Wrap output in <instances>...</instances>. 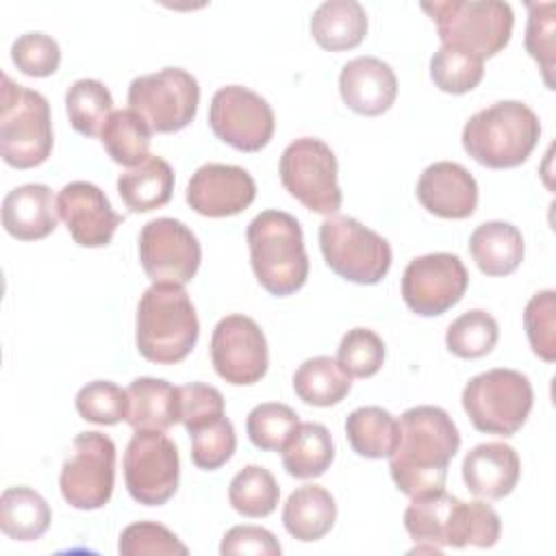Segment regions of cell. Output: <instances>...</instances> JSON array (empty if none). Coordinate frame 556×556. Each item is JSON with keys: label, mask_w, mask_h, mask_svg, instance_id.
<instances>
[{"label": "cell", "mask_w": 556, "mask_h": 556, "mask_svg": "<svg viewBox=\"0 0 556 556\" xmlns=\"http://www.w3.org/2000/svg\"><path fill=\"white\" fill-rule=\"evenodd\" d=\"M50 104L39 93L2 76L0 154L15 169H30L48 161L52 152Z\"/></svg>", "instance_id": "cell-6"}, {"label": "cell", "mask_w": 556, "mask_h": 556, "mask_svg": "<svg viewBox=\"0 0 556 556\" xmlns=\"http://www.w3.org/2000/svg\"><path fill=\"white\" fill-rule=\"evenodd\" d=\"M180 478L176 443L163 430H135L124 452V480L130 497L161 506L174 497Z\"/></svg>", "instance_id": "cell-12"}, {"label": "cell", "mask_w": 556, "mask_h": 556, "mask_svg": "<svg viewBox=\"0 0 556 556\" xmlns=\"http://www.w3.org/2000/svg\"><path fill=\"white\" fill-rule=\"evenodd\" d=\"M139 261L152 282L187 285L200 267L202 248L187 224L156 217L139 232Z\"/></svg>", "instance_id": "cell-14"}, {"label": "cell", "mask_w": 556, "mask_h": 556, "mask_svg": "<svg viewBox=\"0 0 556 556\" xmlns=\"http://www.w3.org/2000/svg\"><path fill=\"white\" fill-rule=\"evenodd\" d=\"M345 437L358 456L389 458L400 441V424L380 406H361L348 415Z\"/></svg>", "instance_id": "cell-30"}, {"label": "cell", "mask_w": 556, "mask_h": 556, "mask_svg": "<svg viewBox=\"0 0 556 556\" xmlns=\"http://www.w3.org/2000/svg\"><path fill=\"white\" fill-rule=\"evenodd\" d=\"M126 424L132 430H167L178 424V387L163 378H135L128 389Z\"/></svg>", "instance_id": "cell-23"}, {"label": "cell", "mask_w": 556, "mask_h": 556, "mask_svg": "<svg viewBox=\"0 0 556 556\" xmlns=\"http://www.w3.org/2000/svg\"><path fill=\"white\" fill-rule=\"evenodd\" d=\"M200 334L195 306L182 285L152 282L137 306V350L156 365H174L189 356Z\"/></svg>", "instance_id": "cell-2"}, {"label": "cell", "mask_w": 556, "mask_h": 556, "mask_svg": "<svg viewBox=\"0 0 556 556\" xmlns=\"http://www.w3.org/2000/svg\"><path fill=\"white\" fill-rule=\"evenodd\" d=\"M200 85L193 74L180 67H163L154 74L132 78L128 104L152 132H178L198 113Z\"/></svg>", "instance_id": "cell-10"}, {"label": "cell", "mask_w": 556, "mask_h": 556, "mask_svg": "<svg viewBox=\"0 0 556 556\" xmlns=\"http://www.w3.org/2000/svg\"><path fill=\"white\" fill-rule=\"evenodd\" d=\"M282 452V467L298 480L319 478L334 460V443L324 424L306 421L295 428Z\"/></svg>", "instance_id": "cell-28"}, {"label": "cell", "mask_w": 556, "mask_h": 556, "mask_svg": "<svg viewBox=\"0 0 556 556\" xmlns=\"http://www.w3.org/2000/svg\"><path fill=\"white\" fill-rule=\"evenodd\" d=\"M56 211L72 239L83 248L109 245L124 219L113 211L104 191L85 180H74L59 191Z\"/></svg>", "instance_id": "cell-18"}, {"label": "cell", "mask_w": 556, "mask_h": 556, "mask_svg": "<svg viewBox=\"0 0 556 556\" xmlns=\"http://www.w3.org/2000/svg\"><path fill=\"white\" fill-rule=\"evenodd\" d=\"M463 408L476 430L513 437L528 419L534 402L532 384L517 369H489L463 389Z\"/></svg>", "instance_id": "cell-7"}, {"label": "cell", "mask_w": 556, "mask_h": 556, "mask_svg": "<svg viewBox=\"0 0 556 556\" xmlns=\"http://www.w3.org/2000/svg\"><path fill=\"white\" fill-rule=\"evenodd\" d=\"M469 285L463 261L450 252L413 258L402 274V298L421 317H437L460 302Z\"/></svg>", "instance_id": "cell-15"}, {"label": "cell", "mask_w": 556, "mask_h": 556, "mask_svg": "<svg viewBox=\"0 0 556 556\" xmlns=\"http://www.w3.org/2000/svg\"><path fill=\"white\" fill-rule=\"evenodd\" d=\"M224 556L254 554V556H280L282 547L278 539L261 526H232L219 545Z\"/></svg>", "instance_id": "cell-47"}, {"label": "cell", "mask_w": 556, "mask_h": 556, "mask_svg": "<svg viewBox=\"0 0 556 556\" xmlns=\"http://www.w3.org/2000/svg\"><path fill=\"white\" fill-rule=\"evenodd\" d=\"M311 35L324 50H352L367 35V13L356 0L321 2L311 17Z\"/></svg>", "instance_id": "cell-27"}, {"label": "cell", "mask_w": 556, "mask_h": 556, "mask_svg": "<svg viewBox=\"0 0 556 556\" xmlns=\"http://www.w3.org/2000/svg\"><path fill=\"white\" fill-rule=\"evenodd\" d=\"M295 395L311 406H334L352 389V376L332 356L306 358L293 374Z\"/></svg>", "instance_id": "cell-29"}, {"label": "cell", "mask_w": 556, "mask_h": 556, "mask_svg": "<svg viewBox=\"0 0 556 556\" xmlns=\"http://www.w3.org/2000/svg\"><path fill=\"white\" fill-rule=\"evenodd\" d=\"M76 410L85 421L113 426L126 419L128 393L111 380H93L76 393Z\"/></svg>", "instance_id": "cell-39"}, {"label": "cell", "mask_w": 556, "mask_h": 556, "mask_svg": "<svg viewBox=\"0 0 556 556\" xmlns=\"http://www.w3.org/2000/svg\"><path fill=\"white\" fill-rule=\"evenodd\" d=\"M224 415V395L219 389L204 382L178 387V421L187 432Z\"/></svg>", "instance_id": "cell-46"}, {"label": "cell", "mask_w": 556, "mask_h": 556, "mask_svg": "<svg viewBox=\"0 0 556 556\" xmlns=\"http://www.w3.org/2000/svg\"><path fill=\"white\" fill-rule=\"evenodd\" d=\"M463 480L469 493L484 500H502L519 482L521 460L506 443H480L463 458Z\"/></svg>", "instance_id": "cell-21"}, {"label": "cell", "mask_w": 556, "mask_h": 556, "mask_svg": "<svg viewBox=\"0 0 556 556\" xmlns=\"http://www.w3.org/2000/svg\"><path fill=\"white\" fill-rule=\"evenodd\" d=\"M48 502L28 486H9L0 495V530L15 541H35L50 526Z\"/></svg>", "instance_id": "cell-31"}, {"label": "cell", "mask_w": 556, "mask_h": 556, "mask_svg": "<svg viewBox=\"0 0 556 556\" xmlns=\"http://www.w3.org/2000/svg\"><path fill=\"white\" fill-rule=\"evenodd\" d=\"M278 500L280 486L261 465H245L230 480L228 502L243 517H267L276 510Z\"/></svg>", "instance_id": "cell-34"}, {"label": "cell", "mask_w": 556, "mask_h": 556, "mask_svg": "<svg viewBox=\"0 0 556 556\" xmlns=\"http://www.w3.org/2000/svg\"><path fill=\"white\" fill-rule=\"evenodd\" d=\"M421 9L437 24L443 46L469 52L482 61L504 50L513 35L515 15L508 2L443 0L424 2Z\"/></svg>", "instance_id": "cell-5"}, {"label": "cell", "mask_w": 556, "mask_h": 556, "mask_svg": "<svg viewBox=\"0 0 556 556\" xmlns=\"http://www.w3.org/2000/svg\"><path fill=\"white\" fill-rule=\"evenodd\" d=\"M400 441L389 456L395 486L408 495L426 497L445 491L447 467L460 447L452 417L439 406H413L400 417Z\"/></svg>", "instance_id": "cell-1"}, {"label": "cell", "mask_w": 556, "mask_h": 556, "mask_svg": "<svg viewBox=\"0 0 556 556\" xmlns=\"http://www.w3.org/2000/svg\"><path fill=\"white\" fill-rule=\"evenodd\" d=\"M337 361L354 378H371L384 363V341L369 328H352L343 334Z\"/></svg>", "instance_id": "cell-44"}, {"label": "cell", "mask_w": 556, "mask_h": 556, "mask_svg": "<svg viewBox=\"0 0 556 556\" xmlns=\"http://www.w3.org/2000/svg\"><path fill=\"white\" fill-rule=\"evenodd\" d=\"M526 50L539 63L547 89H554V30L556 20L554 2H526Z\"/></svg>", "instance_id": "cell-42"}, {"label": "cell", "mask_w": 556, "mask_h": 556, "mask_svg": "<svg viewBox=\"0 0 556 556\" xmlns=\"http://www.w3.org/2000/svg\"><path fill=\"white\" fill-rule=\"evenodd\" d=\"M208 124L215 137L235 150L258 152L271 141L276 119L267 100L256 91L228 85L213 93Z\"/></svg>", "instance_id": "cell-13"}, {"label": "cell", "mask_w": 556, "mask_h": 556, "mask_svg": "<svg viewBox=\"0 0 556 556\" xmlns=\"http://www.w3.org/2000/svg\"><path fill=\"white\" fill-rule=\"evenodd\" d=\"M500 530V515L486 502H463L456 497L447 521L445 547H493Z\"/></svg>", "instance_id": "cell-33"}, {"label": "cell", "mask_w": 556, "mask_h": 556, "mask_svg": "<svg viewBox=\"0 0 556 556\" xmlns=\"http://www.w3.org/2000/svg\"><path fill=\"white\" fill-rule=\"evenodd\" d=\"M319 248L326 265L356 285H376L391 267L389 241L348 215H330L321 222Z\"/></svg>", "instance_id": "cell-8"}, {"label": "cell", "mask_w": 556, "mask_h": 556, "mask_svg": "<svg viewBox=\"0 0 556 556\" xmlns=\"http://www.w3.org/2000/svg\"><path fill=\"white\" fill-rule=\"evenodd\" d=\"M337 156L315 137L291 141L278 165L282 187L308 211L334 215L341 208L343 195L337 182Z\"/></svg>", "instance_id": "cell-9"}, {"label": "cell", "mask_w": 556, "mask_h": 556, "mask_svg": "<svg viewBox=\"0 0 556 556\" xmlns=\"http://www.w3.org/2000/svg\"><path fill=\"white\" fill-rule=\"evenodd\" d=\"M256 198V182L248 169L226 163L198 167L187 185V204L204 217H230Z\"/></svg>", "instance_id": "cell-17"}, {"label": "cell", "mask_w": 556, "mask_h": 556, "mask_svg": "<svg viewBox=\"0 0 556 556\" xmlns=\"http://www.w3.org/2000/svg\"><path fill=\"white\" fill-rule=\"evenodd\" d=\"M211 361L228 384H256L269 365L267 339L261 326L248 315H226L217 321L211 337Z\"/></svg>", "instance_id": "cell-16"}, {"label": "cell", "mask_w": 556, "mask_h": 556, "mask_svg": "<svg viewBox=\"0 0 556 556\" xmlns=\"http://www.w3.org/2000/svg\"><path fill=\"white\" fill-rule=\"evenodd\" d=\"M11 59L22 74L43 78L59 70L61 48L46 33H24L13 41Z\"/></svg>", "instance_id": "cell-45"}, {"label": "cell", "mask_w": 556, "mask_h": 556, "mask_svg": "<svg viewBox=\"0 0 556 556\" xmlns=\"http://www.w3.org/2000/svg\"><path fill=\"white\" fill-rule=\"evenodd\" d=\"M172 191L174 169L165 159L154 154L117 178V193L132 213H150L165 206L172 200Z\"/></svg>", "instance_id": "cell-26"}, {"label": "cell", "mask_w": 556, "mask_h": 556, "mask_svg": "<svg viewBox=\"0 0 556 556\" xmlns=\"http://www.w3.org/2000/svg\"><path fill=\"white\" fill-rule=\"evenodd\" d=\"M541 137L536 113L519 100H502L473 113L463 126V148L489 169H510L532 154Z\"/></svg>", "instance_id": "cell-4"}, {"label": "cell", "mask_w": 556, "mask_h": 556, "mask_svg": "<svg viewBox=\"0 0 556 556\" xmlns=\"http://www.w3.org/2000/svg\"><path fill=\"white\" fill-rule=\"evenodd\" d=\"M117 549L122 556H187V545L163 523L137 521L122 530Z\"/></svg>", "instance_id": "cell-43"}, {"label": "cell", "mask_w": 556, "mask_h": 556, "mask_svg": "<svg viewBox=\"0 0 556 556\" xmlns=\"http://www.w3.org/2000/svg\"><path fill=\"white\" fill-rule=\"evenodd\" d=\"M250 263L258 285L285 298L304 287L308 278V256L300 222L285 211L258 213L245 230Z\"/></svg>", "instance_id": "cell-3"}, {"label": "cell", "mask_w": 556, "mask_h": 556, "mask_svg": "<svg viewBox=\"0 0 556 556\" xmlns=\"http://www.w3.org/2000/svg\"><path fill=\"white\" fill-rule=\"evenodd\" d=\"M115 484V443L102 432H80L72 441L59 476L63 500L78 510L102 508Z\"/></svg>", "instance_id": "cell-11"}, {"label": "cell", "mask_w": 556, "mask_h": 556, "mask_svg": "<svg viewBox=\"0 0 556 556\" xmlns=\"http://www.w3.org/2000/svg\"><path fill=\"white\" fill-rule=\"evenodd\" d=\"M339 93L348 109L358 115H382L397 96V78L389 63L378 56H356L341 67Z\"/></svg>", "instance_id": "cell-20"}, {"label": "cell", "mask_w": 556, "mask_h": 556, "mask_svg": "<svg viewBox=\"0 0 556 556\" xmlns=\"http://www.w3.org/2000/svg\"><path fill=\"white\" fill-rule=\"evenodd\" d=\"M337 519V504L330 491L319 484L298 486L285 502L282 523L285 530L302 541L311 543L326 536Z\"/></svg>", "instance_id": "cell-24"}, {"label": "cell", "mask_w": 556, "mask_h": 556, "mask_svg": "<svg viewBox=\"0 0 556 556\" xmlns=\"http://www.w3.org/2000/svg\"><path fill=\"white\" fill-rule=\"evenodd\" d=\"M65 109L70 124L76 132L85 137H96L113 113V96L104 87V83L96 78H80L67 89Z\"/></svg>", "instance_id": "cell-35"}, {"label": "cell", "mask_w": 556, "mask_h": 556, "mask_svg": "<svg viewBox=\"0 0 556 556\" xmlns=\"http://www.w3.org/2000/svg\"><path fill=\"white\" fill-rule=\"evenodd\" d=\"M469 252L486 276H508L523 261V237L508 222H484L469 237Z\"/></svg>", "instance_id": "cell-25"}, {"label": "cell", "mask_w": 556, "mask_h": 556, "mask_svg": "<svg viewBox=\"0 0 556 556\" xmlns=\"http://www.w3.org/2000/svg\"><path fill=\"white\" fill-rule=\"evenodd\" d=\"M523 328L532 352L545 361H556V291L534 293L523 308Z\"/></svg>", "instance_id": "cell-41"}, {"label": "cell", "mask_w": 556, "mask_h": 556, "mask_svg": "<svg viewBox=\"0 0 556 556\" xmlns=\"http://www.w3.org/2000/svg\"><path fill=\"white\" fill-rule=\"evenodd\" d=\"M191 437V460L195 467L213 471L226 465L237 450V434L232 421L222 415L195 430Z\"/></svg>", "instance_id": "cell-40"}, {"label": "cell", "mask_w": 556, "mask_h": 556, "mask_svg": "<svg viewBox=\"0 0 556 556\" xmlns=\"http://www.w3.org/2000/svg\"><path fill=\"white\" fill-rule=\"evenodd\" d=\"M421 206L443 219L471 217L478 206L476 178L460 163L439 161L428 165L417 180Z\"/></svg>", "instance_id": "cell-19"}, {"label": "cell", "mask_w": 556, "mask_h": 556, "mask_svg": "<svg viewBox=\"0 0 556 556\" xmlns=\"http://www.w3.org/2000/svg\"><path fill=\"white\" fill-rule=\"evenodd\" d=\"M298 426V413L280 402H263L254 406L245 419L248 439L252 445L267 452H280Z\"/></svg>", "instance_id": "cell-37"}, {"label": "cell", "mask_w": 556, "mask_h": 556, "mask_svg": "<svg viewBox=\"0 0 556 556\" xmlns=\"http://www.w3.org/2000/svg\"><path fill=\"white\" fill-rule=\"evenodd\" d=\"M150 126L130 109L113 111L100 130L106 154L124 167H137L150 156Z\"/></svg>", "instance_id": "cell-32"}, {"label": "cell", "mask_w": 556, "mask_h": 556, "mask_svg": "<svg viewBox=\"0 0 556 556\" xmlns=\"http://www.w3.org/2000/svg\"><path fill=\"white\" fill-rule=\"evenodd\" d=\"M500 339L497 321L491 313L473 308L456 317L445 332L447 350L458 358L486 356Z\"/></svg>", "instance_id": "cell-36"}, {"label": "cell", "mask_w": 556, "mask_h": 556, "mask_svg": "<svg viewBox=\"0 0 556 556\" xmlns=\"http://www.w3.org/2000/svg\"><path fill=\"white\" fill-rule=\"evenodd\" d=\"M482 74L484 61L456 48L441 46L430 59V78L445 93L460 96L476 89Z\"/></svg>", "instance_id": "cell-38"}, {"label": "cell", "mask_w": 556, "mask_h": 556, "mask_svg": "<svg viewBox=\"0 0 556 556\" xmlns=\"http://www.w3.org/2000/svg\"><path fill=\"white\" fill-rule=\"evenodd\" d=\"M56 200L48 185H20L2 200V226L20 241H37L56 228Z\"/></svg>", "instance_id": "cell-22"}]
</instances>
